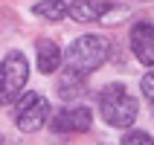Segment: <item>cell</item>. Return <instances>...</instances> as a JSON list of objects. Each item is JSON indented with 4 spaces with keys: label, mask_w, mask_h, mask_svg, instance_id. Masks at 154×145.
<instances>
[{
    "label": "cell",
    "mask_w": 154,
    "mask_h": 145,
    "mask_svg": "<svg viewBox=\"0 0 154 145\" xmlns=\"http://www.w3.org/2000/svg\"><path fill=\"white\" fill-rule=\"evenodd\" d=\"M108 58H111V41L105 35H82V38H76L70 44L64 73L67 76L87 78L93 70L102 67Z\"/></svg>",
    "instance_id": "6da1fadb"
},
{
    "label": "cell",
    "mask_w": 154,
    "mask_h": 145,
    "mask_svg": "<svg viewBox=\"0 0 154 145\" xmlns=\"http://www.w3.org/2000/svg\"><path fill=\"white\" fill-rule=\"evenodd\" d=\"M99 102V113L111 128H131L137 119V99L128 93L125 84H105L96 96Z\"/></svg>",
    "instance_id": "7a4b0ae2"
},
{
    "label": "cell",
    "mask_w": 154,
    "mask_h": 145,
    "mask_svg": "<svg viewBox=\"0 0 154 145\" xmlns=\"http://www.w3.org/2000/svg\"><path fill=\"white\" fill-rule=\"evenodd\" d=\"M131 15L128 6L113 3V0H79L67 3V17L76 23H119Z\"/></svg>",
    "instance_id": "3957f363"
},
{
    "label": "cell",
    "mask_w": 154,
    "mask_h": 145,
    "mask_svg": "<svg viewBox=\"0 0 154 145\" xmlns=\"http://www.w3.org/2000/svg\"><path fill=\"white\" fill-rule=\"evenodd\" d=\"M26 78H29V61L23 52H9L0 61V93L6 102H12L15 96L23 93Z\"/></svg>",
    "instance_id": "277c9868"
},
{
    "label": "cell",
    "mask_w": 154,
    "mask_h": 145,
    "mask_svg": "<svg viewBox=\"0 0 154 145\" xmlns=\"http://www.w3.org/2000/svg\"><path fill=\"white\" fill-rule=\"evenodd\" d=\"M47 119H50V102L41 93H23V99L15 107L17 128L26 131V134H35V131H41L47 125Z\"/></svg>",
    "instance_id": "5b68a950"
},
{
    "label": "cell",
    "mask_w": 154,
    "mask_h": 145,
    "mask_svg": "<svg viewBox=\"0 0 154 145\" xmlns=\"http://www.w3.org/2000/svg\"><path fill=\"white\" fill-rule=\"evenodd\" d=\"M90 125H93V113L87 107H82V104L64 107L52 119V131L55 134H85V131H90Z\"/></svg>",
    "instance_id": "8992f818"
},
{
    "label": "cell",
    "mask_w": 154,
    "mask_h": 145,
    "mask_svg": "<svg viewBox=\"0 0 154 145\" xmlns=\"http://www.w3.org/2000/svg\"><path fill=\"white\" fill-rule=\"evenodd\" d=\"M131 50L140 64H154V23H137L131 29Z\"/></svg>",
    "instance_id": "52a82bcc"
},
{
    "label": "cell",
    "mask_w": 154,
    "mask_h": 145,
    "mask_svg": "<svg viewBox=\"0 0 154 145\" xmlns=\"http://www.w3.org/2000/svg\"><path fill=\"white\" fill-rule=\"evenodd\" d=\"M35 50H38V70H41L44 76H50V73H55V70L61 67V50L58 44L50 41V38H41V41L35 44Z\"/></svg>",
    "instance_id": "ba28073f"
},
{
    "label": "cell",
    "mask_w": 154,
    "mask_h": 145,
    "mask_svg": "<svg viewBox=\"0 0 154 145\" xmlns=\"http://www.w3.org/2000/svg\"><path fill=\"white\" fill-rule=\"evenodd\" d=\"M32 12L38 17H47V20H61V17H67V3L64 0H38Z\"/></svg>",
    "instance_id": "9c48e42d"
},
{
    "label": "cell",
    "mask_w": 154,
    "mask_h": 145,
    "mask_svg": "<svg viewBox=\"0 0 154 145\" xmlns=\"http://www.w3.org/2000/svg\"><path fill=\"white\" fill-rule=\"evenodd\" d=\"M122 145H154V139L148 137L146 131H128L122 137Z\"/></svg>",
    "instance_id": "30bf717a"
},
{
    "label": "cell",
    "mask_w": 154,
    "mask_h": 145,
    "mask_svg": "<svg viewBox=\"0 0 154 145\" xmlns=\"http://www.w3.org/2000/svg\"><path fill=\"white\" fill-rule=\"evenodd\" d=\"M140 87H143V96L148 99V104H151V110H154V70L143 76V81H140Z\"/></svg>",
    "instance_id": "8fae6325"
},
{
    "label": "cell",
    "mask_w": 154,
    "mask_h": 145,
    "mask_svg": "<svg viewBox=\"0 0 154 145\" xmlns=\"http://www.w3.org/2000/svg\"><path fill=\"white\" fill-rule=\"evenodd\" d=\"M0 145H3V137H0Z\"/></svg>",
    "instance_id": "7c38bea8"
}]
</instances>
